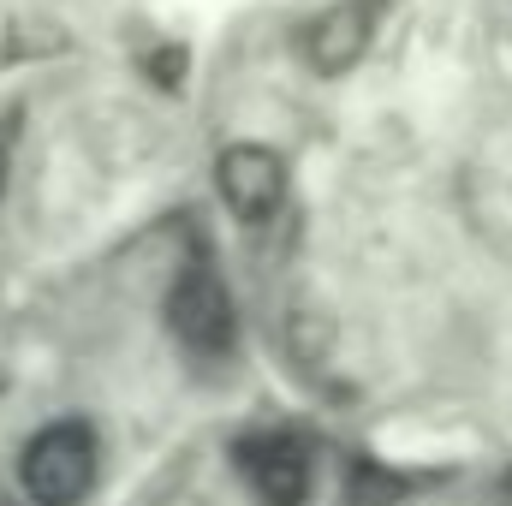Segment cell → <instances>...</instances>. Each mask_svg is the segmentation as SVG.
Returning a JSON list of instances; mask_svg holds the SVG:
<instances>
[{"label":"cell","instance_id":"cell-1","mask_svg":"<svg viewBox=\"0 0 512 506\" xmlns=\"http://www.w3.org/2000/svg\"><path fill=\"white\" fill-rule=\"evenodd\" d=\"M102 477V435L90 417H54L18 447V489L30 506H84Z\"/></svg>","mask_w":512,"mask_h":506},{"label":"cell","instance_id":"cell-2","mask_svg":"<svg viewBox=\"0 0 512 506\" xmlns=\"http://www.w3.org/2000/svg\"><path fill=\"white\" fill-rule=\"evenodd\" d=\"M161 316H167L173 340H179L191 358L221 364V358H233V346H239V304H233L227 280H221L209 262H185V268L173 274Z\"/></svg>","mask_w":512,"mask_h":506},{"label":"cell","instance_id":"cell-6","mask_svg":"<svg viewBox=\"0 0 512 506\" xmlns=\"http://www.w3.org/2000/svg\"><path fill=\"white\" fill-rule=\"evenodd\" d=\"M280 340H286V358L298 370H328L334 358V316L310 298H292L286 304V322H280Z\"/></svg>","mask_w":512,"mask_h":506},{"label":"cell","instance_id":"cell-4","mask_svg":"<svg viewBox=\"0 0 512 506\" xmlns=\"http://www.w3.org/2000/svg\"><path fill=\"white\" fill-rule=\"evenodd\" d=\"M382 18H387V0H334V6H322V12L304 24V36H298L304 66H310L316 78H328V84L346 78L352 66H364V54H370Z\"/></svg>","mask_w":512,"mask_h":506},{"label":"cell","instance_id":"cell-9","mask_svg":"<svg viewBox=\"0 0 512 506\" xmlns=\"http://www.w3.org/2000/svg\"><path fill=\"white\" fill-rule=\"evenodd\" d=\"M161 506H203L197 495H173V501H161Z\"/></svg>","mask_w":512,"mask_h":506},{"label":"cell","instance_id":"cell-3","mask_svg":"<svg viewBox=\"0 0 512 506\" xmlns=\"http://www.w3.org/2000/svg\"><path fill=\"white\" fill-rule=\"evenodd\" d=\"M215 191L227 203V215L239 227H268L280 209H286V191H292V167L274 143H256V137H233L215 149Z\"/></svg>","mask_w":512,"mask_h":506},{"label":"cell","instance_id":"cell-8","mask_svg":"<svg viewBox=\"0 0 512 506\" xmlns=\"http://www.w3.org/2000/svg\"><path fill=\"white\" fill-rule=\"evenodd\" d=\"M12 137H18V114L0 120V203H6V191H12Z\"/></svg>","mask_w":512,"mask_h":506},{"label":"cell","instance_id":"cell-10","mask_svg":"<svg viewBox=\"0 0 512 506\" xmlns=\"http://www.w3.org/2000/svg\"><path fill=\"white\" fill-rule=\"evenodd\" d=\"M501 506H512V477H507V489H501Z\"/></svg>","mask_w":512,"mask_h":506},{"label":"cell","instance_id":"cell-5","mask_svg":"<svg viewBox=\"0 0 512 506\" xmlns=\"http://www.w3.org/2000/svg\"><path fill=\"white\" fill-rule=\"evenodd\" d=\"M239 477L256 506H304L310 501V447L292 429H256L233 447Z\"/></svg>","mask_w":512,"mask_h":506},{"label":"cell","instance_id":"cell-7","mask_svg":"<svg viewBox=\"0 0 512 506\" xmlns=\"http://www.w3.org/2000/svg\"><path fill=\"white\" fill-rule=\"evenodd\" d=\"M143 72H149V84H167V90H179V84H185V48H179V42L155 48V54L143 60Z\"/></svg>","mask_w":512,"mask_h":506}]
</instances>
